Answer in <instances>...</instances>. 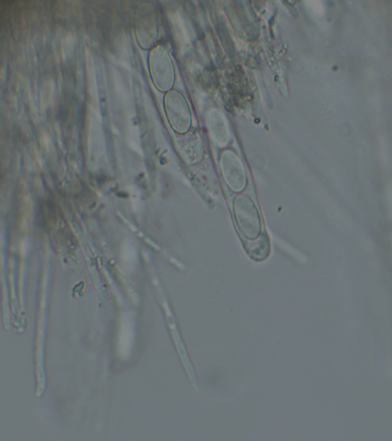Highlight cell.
<instances>
[{"label":"cell","mask_w":392,"mask_h":441,"mask_svg":"<svg viewBox=\"0 0 392 441\" xmlns=\"http://www.w3.org/2000/svg\"><path fill=\"white\" fill-rule=\"evenodd\" d=\"M388 198L389 204L391 205V214H392V189L388 190Z\"/></svg>","instance_id":"cell-4"},{"label":"cell","mask_w":392,"mask_h":441,"mask_svg":"<svg viewBox=\"0 0 392 441\" xmlns=\"http://www.w3.org/2000/svg\"><path fill=\"white\" fill-rule=\"evenodd\" d=\"M233 211L237 226L244 238L253 240L260 236V213L248 196L241 194L237 196L233 202Z\"/></svg>","instance_id":"cell-1"},{"label":"cell","mask_w":392,"mask_h":441,"mask_svg":"<svg viewBox=\"0 0 392 441\" xmlns=\"http://www.w3.org/2000/svg\"><path fill=\"white\" fill-rule=\"evenodd\" d=\"M245 248L248 256L254 261H262L268 259L271 251L268 235L263 233L255 239H247L245 242Z\"/></svg>","instance_id":"cell-3"},{"label":"cell","mask_w":392,"mask_h":441,"mask_svg":"<svg viewBox=\"0 0 392 441\" xmlns=\"http://www.w3.org/2000/svg\"><path fill=\"white\" fill-rule=\"evenodd\" d=\"M221 161H223L221 167H223L227 185L235 193L242 192L246 187L247 178L240 162L233 154H225Z\"/></svg>","instance_id":"cell-2"}]
</instances>
